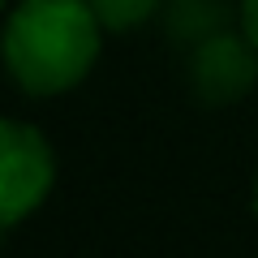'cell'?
<instances>
[{
	"mask_svg": "<svg viewBox=\"0 0 258 258\" xmlns=\"http://www.w3.org/2000/svg\"><path fill=\"white\" fill-rule=\"evenodd\" d=\"M103 26L86 0H18L5 22V64L22 95L74 91L99 60Z\"/></svg>",
	"mask_w": 258,
	"mask_h": 258,
	"instance_id": "6da1fadb",
	"label": "cell"
},
{
	"mask_svg": "<svg viewBox=\"0 0 258 258\" xmlns=\"http://www.w3.org/2000/svg\"><path fill=\"white\" fill-rule=\"evenodd\" d=\"M56 185V155L47 147L43 129L26 120L0 125V224L18 228L26 215L47 203Z\"/></svg>",
	"mask_w": 258,
	"mask_h": 258,
	"instance_id": "7a4b0ae2",
	"label": "cell"
},
{
	"mask_svg": "<svg viewBox=\"0 0 258 258\" xmlns=\"http://www.w3.org/2000/svg\"><path fill=\"white\" fill-rule=\"evenodd\" d=\"M258 86V47L245 30H224L189 47V91L203 108H228Z\"/></svg>",
	"mask_w": 258,
	"mask_h": 258,
	"instance_id": "3957f363",
	"label": "cell"
},
{
	"mask_svg": "<svg viewBox=\"0 0 258 258\" xmlns=\"http://www.w3.org/2000/svg\"><path fill=\"white\" fill-rule=\"evenodd\" d=\"M164 35L176 47H198L211 35L232 30V22H241V5L232 9V0H164Z\"/></svg>",
	"mask_w": 258,
	"mask_h": 258,
	"instance_id": "277c9868",
	"label": "cell"
},
{
	"mask_svg": "<svg viewBox=\"0 0 258 258\" xmlns=\"http://www.w3.org/2000/svg\"><path fill=\"white\" fill-rule=\"evenodd\" d=\"M99 18V26L108 35H120V30H134L142 22H151L159 9H164V0H86Z\"/></svg>",
	"mask_w": 258,
	"mask_h": 258,
	"instance_id": "5b68a950",
	"label": "cell"
},
{
	"mask_svg": "<svg viewBox=\"0 0 258 258\" xmlns=\"http://www.w3.org/2000/svg\"><path fill=\"white\" fill-rule=\"evenodd\" d=\"M241 30H245V35L254 39V47H258V0H241Z\"/></svg>",
	"mask_w": 258,
	"mask_h": 258,
	"instance_id": "8992f818",
	"label": "cell"
},
{
	"mask_svg": "<svg viewBox=\"0 0 258 258\" xmlns=\"http://www.w3.org/2000/svg\"><path fill=\"white\" fill-rule=\"evenodd\" d=\"M249 211H254V220H258V172H254V185H249Z\"/></svg>",
	"mask_w": 258,
	"mask_h": 258,
	"instance_id": "52a82bcc",
	"label": "cell"
}]
</instances>
